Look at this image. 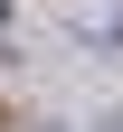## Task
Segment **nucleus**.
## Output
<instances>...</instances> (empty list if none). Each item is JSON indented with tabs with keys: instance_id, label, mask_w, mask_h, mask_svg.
<instances>
[]
</instances>
